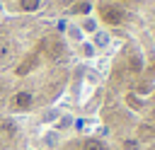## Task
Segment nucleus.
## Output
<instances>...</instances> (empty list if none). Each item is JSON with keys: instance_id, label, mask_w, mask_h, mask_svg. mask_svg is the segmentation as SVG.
Listing matches in <instances>:
<instances>
[{"instance_id": "f257e3e1", "label": "nucleus", "mask_w": 155, "mask_h": 150, "mask_svg": "<svg viewBox=\"0 0 155 150\" xmlns=\"http://www.w3.org/2000/svg\"><path fill=\"white\" fill-rule=\"evenodd\" d=\"M94 7L124 41L109 77L107 131H121V150H155V0H97Z\"/></svg>"}, {"instance_id": "f03ea898", "label": "nucleus", "mask_w": 155, "mask_h": 150, "mask_svg": "<svg viewBox=\"0 0 155 150\" xmlns=\"http://www.w3.org/2000/svg\"><path fill=\"white\" fill-rule=\"evenodd\" d=\"M12 106H15V109H19V111L31 109V106H34V97H31V94H27V92H17V94H12Z\"/></svg>"}]
</instances>
